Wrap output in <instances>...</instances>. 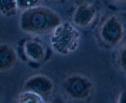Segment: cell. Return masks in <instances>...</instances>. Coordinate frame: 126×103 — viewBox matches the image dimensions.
Returning <instances> with one entry per match:
<instances>
[{"mask_svg": "<svg viewBox=\"0 0 126 103\" xmlns=\"http://www.w3.org/2000/svg\"><path fill=\"white\" fill-rule=\"evenodd\" d=\"M62 22L61 17L54 10L39 6L22 11L18 18L20 30L30 35L50 34Z\"/></svg>", "mask_w": 126, "mask_h": 103, "instance_id": "obj_1", "label": "cell"}, {"mask_svg": "<svg viewBox=\"0 0 126 103\" xmlns=\"http://www.w3.org/2000/svg\"><path fill=\"white\" fill-rule=\"evenodd\" d=\"M81 34L72 23L62 21L50 33V45L52 50L62 56L76 52L79 47Z\"/></svg>", "mask_w": 126, "mask_h": 103, "instance_id": "obj_2", "label": "cell"}, {"mask_svg": "<svg viewBox=\"0 0 126 103\" xmlns=\"http://www.w3.org/2000/svg\"><path fill=\"white\" fill-rule=\"evenodd\" d=\"M94 85L86 75L74 73L66 76L62 82V89L67 97L73 100L84 101L93 93Z\"/></svg>", "mask_w": 126, "mask_h": 103, "instance_id": "obj_3", "label": "cell"}, {"mask_svg": "<svg viewBox=\"0 0 126 103\" xmlns=\"http://www.w3.org/2000/svg\"><path fill=\"white\" fill-rule=\"evenodd\" d=\"M125 34V28L121 20L116 15L107 17L102 23L98 31V35L102 44L108 47L119 45Z\"/></svg>", "mask_w": 126, "mask_h": 103, "instance_id": "obj_4", "label": "cell"}, {"mask_svg": "<svg viewBox=\"0 0 126 103\" xmlns=\"http://www.w3.org/2000/svg\"><path fill=\"white\" fill-rule=\"evenodd\" d=\"M54 81L44 74H35L28 77L23 84V90L31 92L43 98L47 102L54 91Z\"/></svg>", "mask_w": 126, "mask_h": 103, "instance_id": "obj_5", "label": "cell"}, {"mask_svg": "<svg viewBox=\"0 0 126 103\" xmlns=\"http://www.w3.org/2000/svg\"><path fill=\"white\" fill-rule=\"evenodd\" d=\"M21 50L23 58L28 62L33 63H42L47 54L46 45L41 40L34 39L25 40Z\"/></svg>", "mask_w": 126, "mask_h": 103, "instance_id": "obj_6", "label": "cell"}, {"mask_svg": "<svg viewBox=\"0 0 126 103\" xmlns=\"http://www.w3.org/2000/svg\"><path fill=\"white\" fill-rule=\"evenodd\" d=\"M97 15V10L90 2H84L79 4L72 15V23L78 28H86L94 22Z\"/></svg>", "mask_w": 126, "mask_h": 103, "instance_id": "obj_7", "label": "cell"}, {"mask_svg": "<svg viewBox=\"0 0 126 103\" xmlns=\"http://www.w3.org/2000/svg\"><path fill=\"white\" fill-rule=\"evenodd\" d=\"M17 60V52L11 44L0 43V73L11 70L16 66Z\"/></svg>", "mask_w": 126, "mask_h": 103, "instance_id": "obj_8", "label": "cell"}, {"mask_svg": "<svg viewBox=\"0 0 126 103\" xmlns=\"http://www.w3.org/2000/svg\"><path fill=\"white\" fill-rule=\"evenodd\" d=\"M46 101L39 95L31 92L23 90L17 96L15 103H47Z\"/></svg>", "mask_w": 126, "mask_h": 103, "instance_id": "obj_9", "label": "cell"}, {"mask_svg": "<svg viewBox=\"0 0 126 103\" xmlns=\"http://www.w3.org/2000/svg\"><path fill=\"white\" fill-rule=\"evenodd\" d=\"M17 8L16 0H0V14L10 17L16 14Z\"/></svg>", "mask_w": 126, "mask_h": 103, "instance_id": "obj_10", "label": "cell"}, {"mask_svg": "<svg viewBox=\"0 0 126 103\" xmlns=\"http://www.w3.org/2000/svg\"><path fill=\"white\" fill-rule=\"evenodd\" d=\"M42 0H16L18 10L23 11L41 5Z\"/></svg>", "mask_w": 126, "mask_h": 103, "instance_id": "obj_11", "label": "cell"}, {"mask_svg": "<svg viewBox=\"0 0 126 103\" xmlns=\"http://www.w3.org/2000/svg\"><path fill=\"white\" fill-rule=\"evenodd\" d=\"M117 63L119 68L126 73V44L119 50L117 58Z\"/></svg>", "mask_w": 126, "mask_h": 103, "instance_id": "obj_12", "label": "cell"}, {"mask_svg": "<svg viewBox=\"0 0 126 103\" xmlns=\"http://www.w3.org/2000/svg\"><path fill=\"white\" fill-rule=\"evenodd\" d=\"M47 103H68L66 100L63 98L62 96L60 95H56V96L52 97L50 100L48 101Z\"/></svg>", "mask_w": 126, "mask_h": 103, "instance_id": "obj_13", "label": "cell"}, {"mask_svg": "<svg viewBox=\"0 0 126 103\" xmlns=\"http://www.w3.org/2000/svg\"><path fill=\"white\" fill-rule=\"evenodd\" d=\"M116 103H126V90L121 92L117 98Z\"/></svg>", "mask_w": 126, "mask_h": 103, "instance_id": "obj_14", "label": "cell"}, {"mask_svg": "<svg viewBox=\"0 0 126 103\" xmlns=\"http://www.w3.org/2000/svg\"><path fill=\"white\" fill-rule=\"evenodd\" d=\"M2 93H3V89H2V86L0 85V103H1V100H2Z\"/></svg>", "mask_w": 126, "mask_h": 103, "instance_id": "obj_15", "label": "cell"}, {"mask_svg": "<svg viewBox=\"0 0 126 103\" xmlns=\"http://www.w3.org/2000/svg\"><path fill=\"white\" fill-rule=\"evenodd\" d=\"M114 1H116V2H123L126 1V0H113Z\"/></svg>", "mask_w": 126, "mask_h": 103, "instance_id": "obj_16", "label": "cell"}, {"mask_svg": "<svg viewBox=\"0 0 126 103\" xmlns=\"http://www.w3.org/2000/svg\"><path fill=\"white\" fill-rule=\"evenodd\" d=\"M50 1H52V2H55V1H57L59 0H49Z\"/></svg>", "mask_w": 126, "mask_h": 103, "instance_id": "obj_17", "label": "cell"}]
</instances>
